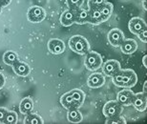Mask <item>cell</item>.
<instances>
[{
	"label": "cell",
	"instance_id": "d6986e66",
	"mask_svg": "<svg viewBox=\"0 0 147 124\" xmlns=\"http://www.w3.org/2000/svg\"><path fill=\"white\" fill-rule=\"evenodd\" d=\"M90 13V24L93 25H99L100 23H103L101 13L99 11L98 8H91L88 9Z\"/></svg>",
	"mask_w": 147,
	"mask_h": 124
},
{
	"label": "cell",
	"instance_id": "f546056e",
	"mask_svg": "<svg viewBox=\"0 0 147 124\" xmlns=\"http://www.w3.org/2000/svg\"><path fill=\"white\" fill-rule=\"evenodd\" d=\"M138 36H139V38L142 41V42L146 43V41H147V39H146V38H147V30L142 32L140 34H138Z\"/></svg>",
	"mask_w": 147,
	"mask_h": 124
},
{
	"label": "cell",
	"instance_id": "2e32d148",
	"mask_svg": "<svg viewBox=\"0 0 147 124\" xmlns=\"http://www.w3.org/2000/svg\"><path fill=\"white\" fill-rule=\"evenodd\" d=\"M76 13V24H87V23H90V13H89V10H86V9L83 8H78L75 10Z\"/></svg>",
	"mask_w": 147,
	"mask_h": 124
},
{
	"label": "cell",
	"instance_id": "9c48e42d",
	"mask_svg": "<svg viewBox=\"0 0 147 124\" xmlns=\"http://www.w3.org/2000/svg\"><path fill=\"white\" fill-rule=\"evenodd\" d=\"M108 41L113 47H119L120 44L124 39V35H123V32L117 28L112 29V30L108 32L107 35Z\"/></svg>",
	"mask_w": 147,
	"mask_h": 124
},
{
	"label": "cell",
	"instance_id": "d590c367",
	"mask_svg": "<svg viewBox=\"0 0 147 124\" xmlns=\"http://www.w3.org/2000/svg\"><path fill=\"white\" fill-rule=\"evenodd\" d=\"M1 11H2V7L0 6V13H1Z\"/></svg>",
	"mask_w": 147,
	"mask_h": 124
},
{
	"label": "cell",
	"instance_id": "4dcf8cb0",
	"mask_svg": "<svg viewBox=\"0 0 147 124\" xmlns=\"http://www.w3.org/2000/svg\"><path fill=\"white\" fill-rule=\"evenodd\" d=\"M11 0H0V6H1L2 8L6 7V6H8L9 4L11 3Z\"/></svg>",
	"mask_w": 147,
	"mask_h": 124
},
{
	"label": "cell",
	"instance_id": "d6a6232c",
	"mask_svg": "<svg viewBox=\"0 0 147 124\" xmlns=\"http://www.w3.org/2000/svg\"><path fill=\"white\" fill-rule=\"evenodd\" d=\"M146 55H143V57H142V65L144 66V68H147V64H146Z\"/></svg>",
	"mask_w": 147,
	"mask_h": 124
},
{
	"label": "cell",
	"instance_id": "7c38bea8",
	"mask_svg": "<svg viewBox=\"0 0 147 124\" xmlns=\"http://www.w3.org/2000/svg\"><path fill=\"white\" fill-rule=\"evenodd\" d=\"M105 83V78L104 75L99 73H92L87 79V85L90 88L96 89V88H99L103 86Z\"/></svg>",
	"mask_w": 147,
	"mask_h": 124
},
{
	"label": "cell",
	"instance_id": "d4e9b609",
	"mask_svg": "<svg viewBox=\"0 0 147 124\" xmlns=\"http://www.w3.org/2000/svg\"><path fill=\"white\" fill-rule=\"evenodd\" d=\"M125 123H127V121L120 115L112 117H106V120H105V124H125Z\"/></svg>",
	"mask_w": 147,
	"mask_h": 124
},
{
	"label": "cell",
	"instance_id": "7402d4cb",
	"mask_svg": "<svg viewBox=\"0 0 147 124\" xmlns=\"http://www.w3.org/2000/svg\"><path fill=\"white\" fill-rule=\"evenodd\" d=\"M16 61H18V57L13 51H7L3 55V62L8 66H13Z\"/></svg>",
	"mask_w": 147,
	"mask_h": 124
},
{
	"label": "cell",
	"instance_id": "ba28073f",
	"mask_svg": "<svg viewBox=\"0 0 147 124\" xmlns=\"http://www.w3.org/2000/svg\"><path fill=\"white\" fill-rule=\"evenodd\" d=\"M132 105L134 108L139 112H143L147 108V97L146 93H138L134 94L133 100H132Z\"/></svg>",
	"mask_w": 147,
	"mask_h": 124
},
{
	"label": "cell",
	"instance_id": "44dd1931",
	"mask_svg": "<svg viewBox=\"0 0 147 124\" xmlns=\"http://www.w3.org/2000/svg\"><path fill=\"white\" fill-rule=\"evenodd\" d=\"M67 119L70 122L72 123H79L82 121V114L78 111V109L74 108L68 110V114H67Z\"/></svg>",
	"mask_w": 147,
	"mask_h": 124
},
{
	"label": "cell",
	"instance_id": "7a4b0ae2",
	"mask_svg": "<svg viewBox=\"0 0 147 124\" xmlns=\"http://www.w3.org/2000/svg\"><path fill=\"white\" fill-rule=\"evenodd\" d=\"M69 47L74 53L80 55H86L90 50V44L81 35H74L69 39Z\"/></svg>",
	"mask_w": 147,
	"mask_h": 124
},
{
	"label": "cell",
	"instance_id": "cb8c5ba5",
	"mask_svg": "<svg viewBox=\"0 0 147 124\" xmlns=\"http://www.w3.org/2000/svg\"><path fill=\"white\" fill-rule=\"evenodd\" d=\"M25 123L26 124H42L43 119H41V117L38 116L37 114H33L32 112L28 113L26 115L25 119Z\"/></svg>",
	"mask_w": 147,
	"mask_h": 124
},
{
	"label": "cell",
	"instance_id": "ffe728a7",
	"mask_svg": "<svg viewBox=\"0 0 147 124\" xmlns=\"http://www.w3.org/2000/svg\"><path fill=\"white\" fill-rule=\"evenodd\" d=\"M33 107H34L33 100L31 98H29V97H25V98H23L21 100V102H20L19 111H20V113L23 115H27L28 113L32 112Z\"/></svg>",
	"mask_w": 147,
	"mask_h": 124
},
{
	"label": "cell",
	"instance_id": "ac0fdd59",
	"mask_svg": "<svg viewBox=\"0 0 147 124\" xmlns=\"http://www.w3.org/2000/svg\"><path fill=\"white\" fill-rule=\"evenodd\" d=\"M113 4L110 2H105L104 4H102L100 7L98 8L99 11L101 13V16H102V20L103 22H105L106 20H108L112 16V13H113Z\"/></svg>",
	"mask_w": 147,
	"mask_h": 124
},
{
	"label": "cell",
	"instance_id": "e575fe53",
	"mask_svg": "<svg viewBox=\"0 0 147 124\" xmlns=\"http://www.w3.org/2000/svg\"><path fill=\"white\" fill-rule=\"evenodd\" d=\"M146 84H147V82L145 81L144 85H143V92H144V93H146Z\"/></svg>",
	"mask_w": 147,
	"mask_h": 124
},
{
	"label": "cell",
	"instance_id": "30bf717a",
	"mask_svg": "<svg viewBox=\"0 0 147 124\" xmlns=\"http://www.w3.org/2000/svg\"><path fill=\"white\" fill-rule=\"evenodd\" d=\"M134 94L135 93H133V91H131L129 88H124V89L121 90L117 94V100L122 106H130L132 105Z\"/></svg>",
	"mask_w": 147,
	"mask_h": 124
},
{
	"label": "cell",
	"instance_id": "9a60e30c",
	"mask_svg": "<svg viewBox=\"0 0 147 124\" xmlns=\"http://www.w3.org/2000/svg\"><path fill=\"white\" fill-rule=\"evenodd\" d=\"M13 72L16 73V75L18 76H22V78H25V76H28L29 73L31 72V68L30 66L25 63V62H21V61H16V63L13 65Z\"/></svg>",
	"mask_w": 147,
	"mask_h": 124
},
{
	"label": "cell",
	"instance_id": "277c9868",
	"mask_svg": "<svg viewBox=\"0 0 147 124\" xmlns=\"http://www.w3.org/2000/svg\"><path fill=\"white\" fill-rule=\"evenodd\" d=\"M123 106L117 101V100H111L104 105L102 109V113L105 117H112L121 115Z\"/></svg>",
	"mask_w": 147,
	"mask_h": 124
},
{
	"label": "cell",
	"instance_id": "5bb4252c",
	"mask_svg": "<svg viewBox=\"0 0 147 124\" xmlns=\"http://www.w3.org/2000/svg\"><path fill=\"white\" fill-rule=\"evenodd\" d=\"M119 48H120V50H121V52L123 53V54L132 55L137 51L138 44L134 39H129V38L125 39L124 38L123 41L121 42V44H120Z\"/></svg>",
	"mask_w": 147,
	"mask_h": 124
},
{
	"label": "cell",
	"instance_id": "1f68e13d",
	"mask_svg": "<svg viewBox=\"0 0 147 124\" xmlns=\"http://www.w3.org/2000/svg\"><path fill=\"white\" fill-rule=\"evenodd\" d=\"M4 85H5V78H4V75L0 73V89H2V88L4 87Z\"/></svg>",
	"mask_w": 147,
	"mask_h": 124
},
{
	"label": "cell",
	"instance_id": "603a6c76",
	"mask_svg": "<svg viewBox=\"0 0 147 124\" xmlns=\"http://www.w3.org/2000/svg\"><path fill=\"white\" fill-rule=\"evenodd\" d=\"M70 93H71L72 96L74 97V99H75V101L76 103V105H78V107L79 108L84 102V99H85L84 92L82 90H80V89H73V90L70 91Z\"/></svg>",
	"mask_w": 147,
	"mask_h": 124
},
{
	"label": "cell",
	"instance_id": "6da1fadb",
	"mask_svg": "<svg viewBox=\"0 0 147 124\" xmlns=\"http://www.w3.org/2000/svg\"><path fill=\"white\" fill-rule=\"evenodd\" d=\"M112 81L117 87L131 88L136 85L138 81V76L133 70L120 69L119 72L112 76Z\"/></svg>",
	"mask_w": 147,
	"mask_h": 124
},
{
	"label": "cell",
	"instance_id": "83f0119b",
	"mask_svg": "<svg viewBox=\"0 0 147 124\" xmlns=\"http://www.w3.org/2000/svg\"><path fill=\"white\" fill-rule=\"evenodd\" d=\"M105 2L106 0H88V8H99Z\"/></svg>",
	"mask_w": 147,
	"mask_h": 124
},
{
	"label": "cell",
	"instance_id": "484cf974",
	"mask_svg": "<svg viewBox=\"0 0 147 124\" xmlns=\"http://www.w3.org/2000/svg\"><path fill=\"white\" fill-rule=\"evenodd\" d=\"M17 122V115L13 111H8L3 123L5 124H16Z\"/></svg>",
	"mask_w": 147,
	"mask_h": 124
},
{
	"label": "cell",
	"instance_id": "5b68a950",
	"mask_svg": "<svg viewBox=\"0 0 147 124\" xmlns=\"http://www.w3.org/2000/svg\"><path fill=\"white\" fill-rule=\"evenodd\" d=\"M46 16L44 9L39 6H32L27 11V18L32 23H39L43 21Z\"/></svg>",
	"mask_w": 147,
	"mask_h": 124
},
{
	"label": "cell",
	"instance_id": "e0dca14e",
	"mask_svg": "<svg viewBox=\"0 0 147 124\" xmlns=\"http://www.w3.org/2000/svg\"><path fill=\"white\" fill-rule=\"evenodd\" d=\"M60 103L64 108L67 109V110H70V109H74V108L78 109L75 99H74L71 93H70V91L62 94V96L60 97Z\"/></svg>",
	"mask_w": 147,
	"mask_h": 124
},
{
	"label": "cell",
	"instance_id": "8992f818",
	"mask_svg": "<svg viewBox=\"0 0 147 124\" xmlns=\"http://www.w3.org/2000/svg\"><path fill=\"white\" fill-rule=\"evenodd\" d=\"M129 31H130L132 34L138 35L140 34L142 32L147 30V26L146 23L143 19L140 18V17H133L130 21H129Z\"/></svg>",
	"mask_w": 147,
	"mask_h": 124
},
{
	"label": "cell",
	"instance_id": "3957f363",
	"mask_svg": "<svg viewBox=\"0 0 147 124\" xmlns=\"http://www.w3.org/2000/svg\"><path fill=\"white\" fill-rule=\"evenodd\" d=\"M84 60V65L89 71H96L102 66V57L96 52H88Z\"/></svg>",
	"mask_w": 147,
	"mask_h": 124
},
{
	"label": "cell",
	"instance_id": "8fae6325",
	"mask_svg": "<svg viewBox=\"0 0 147 124\" xmlns=\"http://www.w3.org/2000/svg\"><path fill=\"white\" fill-rule=\"evenodd\" d=\"M48 50L53 55H60L65 51V44L61 39L53 38L48 42Z\"/></svg>",
	"mask_w": 147,
	"mask_h": 124
},
{
	"label": "cell",
	"instance_id": "836d02e7",
	"mask_svg": "<svg viewBox=\"0 0 147 124\" xmlns=\"http://www.w3.org/2000/svg\"><path fill=\"white\" fill-rule=\"evenodd\" d=\"M142 5L143 10L146 11V10H147V7H146V0H142Z\"/></svg>",
	"mask_w": 147,
	"mask_h": 124
},
{
	"label": "cell",
	"instance_id": "f1b7e54d",
	"mask_svg": "<svg viewBox=\"0 0 147 124\" xmlns=\"http://www.w3.org/2000/svg\"><path fill=\"white\" fill-rule=\"evenodd\" d=\"M7 112L8 110H6L5 108H0V123H3V121H4Z\"/></svg>",
	"mask_w": 147,
	"mask_h": 124
},
{
	"label": "cell",
	"instance_id": "52a82bcc",
	"mask_svg": "<svg viewBox=\"0 0 147 124\" xmlns=\"http://www.w3.org/2000/svg\"><path fill=\"white\" fill-rule=\"evenodd\" d=\"M101 67L103 75L106 76H110V78H112L115 73H117L120 70L119 62L116 59H110L106 61Z\"/></svg>",
	"mask_w": 147,
	"mask_h": 124
},
{
	"label": "cell",
	"instance_id": "4316f807",
	"mask_svg": "<svg viewBox=\"0 0 147 124\" xmlns=\"http://www.w3.org/2000/svg\"><path fill=\"white\" fill-rule=\"evenodd\" d=\"M84 0H66V4L68 6L69 10H76L81 8Z\"/></svg>",
	"mask_w": 147,
	"mask_h": 124
},
{
	"label": "cell",
	"instance_id": "4fadbf2b",
	"mask_svg": "<svg viewBox=\"0 0 147 124\" xmlns=\"http://www.w3.org/2000/svg\"><path fill=\"white\" fill-rule=\"evenodd\" d=\"M59 21L64 27H70L76 23V13L75 10H67L60 16Z\"/></svg>",
	"mask_w": 147,
	"mask_h": 124
}]
</instances>
